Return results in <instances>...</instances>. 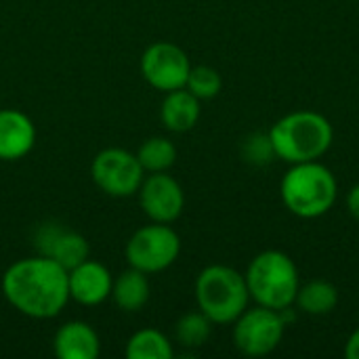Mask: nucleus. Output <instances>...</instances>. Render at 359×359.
Masks as SVG:
<instances>
[{"instance_id":"obj_1","label":"nucleus","mask_w":359,"mask_h":359,"mask_svg":"<svg viewBox=\"0 0 359 359\" xmlns=\"http://www.w3.org/2000/svg\"><path fill=\"white\" fill-rule=\"evenodd\" d=\"M0 286L6 303L32 320H53L72 301L67 269L42 255L8 265Z\"/></svg>"},{"instance_id":"obj_2","label":"nucleus","mask_w":359,"mask_h":359,"mask_svg":"<svg viewBox=\"0 0 359 359\" xmlns=\"http://www.w3.org/2000/svg\"><path fill=\"white\" fill-rule=\"evenodd\" d=\"M269 137L280 160L299 164L320 160L332 147L334 128L326 116L299 109L280 118L269 128Z\"/></svg>"},{"instance_id":"obj_3","label":"nucleus","mask_w":359,"mask_h":359,"mask_svg":"<svg viewBox=\"0 0 359 359\" xmlns=\"http://www.w3.org/2000/svg\"><path fill=\"white\" fill-rule=\"evenodd\" d=\"M284 206L299 219L324 217L337 202L339 185L328 166L320 160L290 164L280 183Z\"/></svg>"},{"instance_id":"obj_4","label":"nucleus","mask_w":359,"mask_h":359,"mask_svg":"<svg viewBox=\"0 0 359 359\" xmlns=\"http://www.w3.org/2000/svg\"><path fill=\"white\" fill-rule=\"evenodd\" d=\"M194 294L198 309L219 326L233 324L250 301L246 278L227 265L204 267L196 278Z\"/></svg>"},{"instance_id":"obj_5","label":"nucleus","mask_w":359,"mask_h":359,"mask_svg":"<svg viewBox=\"0 0 359 359\" xmlns=\"http://www.w3.org/2000/svg\"><path fill=\"white\" fill-rule=\"evenodd\" d=\"M248 294L257 305L282 311L292 307L299 292V269L294 261L282 250H265L259 252L246 273Z\"/></svg>"},{"instance_id":"obj_6","label":"nucleus","mask_w":359,"mask_h":359,"mask_svg":"<svg viewBox=\"0 0 359 359\" xmlns=\"http://www.w3.org/2000/svg\"><path fill=\"white\" fill-rule=\"evenodd\" d=\"M124 255L128 267L154 276L175 265L181 255V238L168 223L151 221L130 236Z\"/></svg>"},{"instance_id":"obj_7","label":"nucleus","mask_w":359,"mask_h":359,"mask_svg":"<svg viewBox=\"0 0 359 359\" xmlns=\"http://www.w3.org/2000/svg\"><path fill=\"white\" fill-rule=\"evenodd\" d=\"M90 177L105 196L130 198L139 191L145 170L137 154L122 147H107L93 158Z\"/></svg>"},{"instance_id":"obj_8","label":"nucleus","mask_w":359,"mask_h":359,"mask_svg":"<svg viewBox=\"0 0 359 359\" xmlns=\"http://www.w3.org/2000/svg\"><path fill=\"white\" fill-rule=\"evenodd\" d=\"M286 332V322L280 311L257 305L233 322V345L242 355L263 358L278 349Z\"/></svg>"},{"instance_id":"obj_9","label":"nucleus","mask_w":359,"mask_h":359,"mask_svg":"<svg viewBox=\"0 0 359 359\" xmlns=\"http://www.w3.org/2000/svg\"><path fill=\"white\" fill-rule=\"evenodd\" d=\"M189 72L191 61L187 53L172 42H154L141 55V74L160 93L185 88Z\"/></svg>"},{"instance_id":"obj_10","label":"nucleus","mask_w":359,"mask_h":359,"mask_svg":"<svg viewBox=\"0 0 359 359\" xmlns=\"http://www.w3.org/2000/svg\"><path fill=\"white\" fill-rule=\"evenodd\" d=\"M139 204L145 217L154 223H175L185 208V194L181 183L166 172L145 175L139 191Z\"/></svg>"},{"instance_id":"obj_11","label":"nucleus","mask_w":359,"mask_h":359,"mask_svg":"<svg viewBox=\"0 0 359 359\" xmlns=\"http://www.w3.org/2000/svg\"><path fill=\"white\" fill-rule=\"evenodd\" d=\"M38 255L53 259L67 271L88 259V242L82 233L65 229L57 223H44L36 231Z\"/></svg>"},{"instance_id":"obj_12","label":"nucleus","mask_w":359,"mask_h":359,"mask_svg":"<svg viewBox=\"0 0 359 359\" xmlns=\"http://www.w3.org/2000/svg\"><path fill=\"white\" fill-rule=\"evenodd\" d=\"M69 299L84 307H97L111 297L114 278L99 261H82L67 271Z\"/></svg>"},{"instance_id":"obj_13","label":"nucleus","mask_w":359,"mask_h":359,"mask_svg":"<svg viewBox=\"0 0 359 359\" xmlns=\"http://www.w3.org/2000/svg\"><path fill=\"white\" fill-rule=\"evenodd\" d=\"M36 145V126L32 118L19 109H0V160L17 162Z\"/></svg>"},{"instance_id":"obj_14","label":"nucleus","mask_w":359,"mask_h":359,"mask_svg":"<svg viewBox=\"0 0 359 359\" xmlns=\"http://www.w3.org/2000/svg\"><path fill=\"white\" fill-rule=\"evenodd\" d=\"M53 351L59 359H97L101 353V339L88 322L72 320L57 328Z\"/></svg>"},{"instance_id":"obj_15","label":"nucleus","mask_w":359,"mask_h":359,"mask_svg":"<svg viewBox=\"0 0 359 359\" xmlns=\"http://www.w3.org/2000/svg\"><path fill=\"white\" fill-rule=\"evenodd\" d=\"M164 101L160 107V120L170 133H187L200 120V99L194 97L187 88H177L164 93Z\"/></svg>"},{"instance_id":"obj_16","label":"nucleus","mask_w":359,"mask_h":359,"mask_svg":"<svg viewBox=\"0 0 359 359\" xmlns=\"http://www.w3.org/2000/svg\"><path fill=\"white\" fill-rule=\"evenodd\" d=\"M151 297V284H149V276L128 267L126 271H122L111 286V299L118 305V309L126 311V313H137L141 311L147 301Z\"/></svg>"},{"instance_id":"obj_17","label":"nucleus","mask_w":359,"mask_h":359,"mask_svg":"<svg viewBox=\"0 0 359 359\" xmlns=\"http://www.w3.org/2000/svg\"><path fill=\"white\" fill-rule=\"evenodd\" d=\"M294 305L307 316H328L339 305V290L328 280H311L299 286Z\"/></svg>"},{"instance_id":"obj_18","label":"nucleus","mask_w":359,"mask_h":359,"mask_svg":"<svg viewBox=\"0 0 359 359\" xmlns=\"http://www.w3.org/2000/svg\"><path fill=\"white\" fill-rule=\"evenodd\" d=\"M124 355L128 359H170L175 355V349L164 332L156 328H143L126 341Z\"/></svg>"},{"instance_id":"obj_19","label":"nucleus","mask_w":359,"mask_h":359,"mask_svg":"<svg viewBox=\"0 0 359 359\" xmlns=\"http://www.w3.org/2000/svg\"><path fill=\"white\" fill-rule=\"evenodd\" d=\"M137 158L145 172H166L177 162V147L166 137H149L141 143Z\"/></svg>"},{"instance_id":"obj_20","label":"nucleus","mask_w":359,"mask_h":359,"mask_svg":"<svg viewBox=\"0 0 359 359\" xmlns=\"http://www.w3.org/2000/svg\"><path fill=\"white\" fill-rule=\"evenodd\" d=\"M210 332H212V322L202 311L185 313L175 324V339L179 345L187 349H198L206 345V341L210 339Z\"/></svg>"},{"instance_id":"obj_21","label":"nucleus","mask_w":359,"mask_h":359,"mask_svg":"<svg viewBox=\"0 0 359 359\" xmlns=\"http://www.w3.org/2000/svg\"><path fill=\"white\" fill-rule=\"evenodd\" d=\"M185 88L198 97L200 101H206V99H215L221 88H223V78L221 74L210 67V65H191V72L187 76V82H185Z\"/></svg>"},{"instance_id":"obj_22","label":"nucleus","mask_w":359,"mask_h":359,"mask_svg":"<svg viewBox=\"0 0 359 359\" xmlns=\"http://www.w3.org/2000/svg\"><path fill=\"white\" fill-rule=\"evenodd\" d=\"M240 154H242V160L252 164V166H269L278 158L269 133H252V135H248L242 141Z\"/></svg>"},{"instance_id":"obj_23","label":"nucleus","mask_w":359,"mask_h":359,"mask_svg":"<svg viewBox=\"0 0 359 359\" xmlns=\"http://www.w3.org/2000/svg\"><path fill=\"white\" fill-rule=\"evenodd\" d=\"M347 210L351 212L355 221H359V183L353 185L347 194Z\"/></svg>"},{"instance_id":"obj_24","label":"nucleus","mask_w":359,"mask_h":359,"mask_svg":"<svg viewBox=\"0 0 359 359\" xmlns=\"http://www.w3.org/2000/svg\"><path fill=\"white\" fill-rule=\"evenodd\" d=\"M345 358L359 359V328L349 337V341L345 345Z\"/></svg>"}]
</instances>
